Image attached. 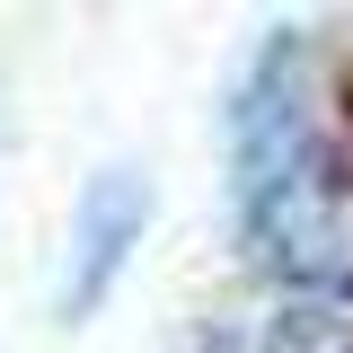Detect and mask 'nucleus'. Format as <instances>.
Instances as JSON below:
<instances>
[{"label":"nucleus","instance_id":"1","mask_svg":"<svg viewBox=\"0 0 353 353\" xmlns=\"http://www.w3.org/2000/svg\"><path fill=\"white\" fill-rule=\"evenodd\" d=\"M230 168H239V230L265 274L318 283L336 274L327 203H318V141H309V53L292 27L256 44L230 97Z\"/></svg>","mask_w":353,"mask_h":353},{"label":"nucleus","instance_id":"2","mask_svg":"<svg viewBox=\"0 0 353 353\" xmlns=\"http://www.w3.org/2000/svg\"><path fill=\"white\" fill-rule=\"evenodd\" d=\"M141 230H150V185L132 168L88 176L80 221H71V274H62V318H71V327L115 292V274H124L132 248H141Z\"/></svg>","mask_w":353,"mask_h":353}]
</instances>
